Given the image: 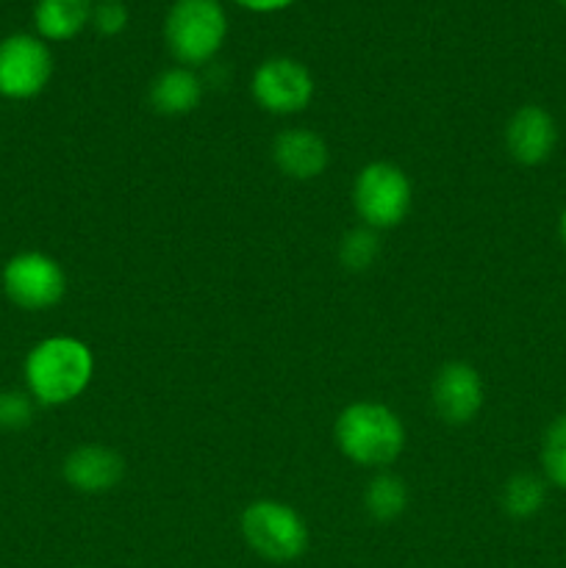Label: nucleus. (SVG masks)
<instances>
[{
	"label": "nucleus",
	"instance_id": "1",
	"mask_svg": "<svg viewBox=\"0 0 566 568\" xmlns=\"http://www.w3.org/2000/svg\"><path fill=\"white\" fill-rule=\"evenodd\" d=\"M26 388L37 405H67L81 397L94 375V355L75 336H50L33 344L22 364Z\"/></svg>",
	"mask_w": 566,
	"mask_h": 568
},
{
	"label": "nucleus",
	"instance_id": "2",
	"mask_svg": "<svg viewBox=\"0 0 566 568\" xmlns=\"http://www.w3.org/2000/svg\"><path fill=\"white\" fill-rule=\"evenodd\" d=\"M338 449L347 460L364 469H386L405 447V427L388 405L361 403L347 405L333 427Z\"/></svg>",
	"mask_w": 566,
	"mask_h": 568
},
{
	"label": "nucleus",
	"instance_id": "3",
	"mask_svg": "<svg viewBox=\"0 0 566 568\" xmlns=\"http://www.w3.org/2000/svg\"><path fill=\"white\" fill-rule=\"evenodd\" d=\"M228 14L220 0H175L164 17V44L181 67H203L222 50Z\"/></svg>",
	"mask_w": 566,
	"mask_h": 568
},
{
	"label": "nucleus",
	"instance_id": "4",
	"mask_svg": "<svg viewBox=\"0 0 566 568\" xmlns=\"http://www.w3.org/2000/svg\"><path fill=\"white\" fill-rule=\"evenodd\" d=\"M244 544L270 564H292L309 549V525L303 516L277 499H255L239 519Z\"/></svg>",
	"mask_w": 566,
	"mask_h": 568
},
{
	"label": "nucleus",
	"instance_id": "5",
	"mask_svg": "<svg viewBox=\"0 0 566 568\" xmlns=\"http://www.w3.org/2000/svg\"><path fill=\"white\" fill-rule=\"evenodd\" d=\"M414 203V189L408 175L397 164L388 161H372L355 175L353 183V205L372 231H386L397 227L408 216Z\"/></svg>",
	"mask_w": 566,
	"mask_h": 568
},
{
	"label": "nucleus",
	"instance_id": "6",
	"mask_svg": "<svg viewBox=\"0 0 566 568\" xmlns=\"http://www.w3.org/2000/svg\"><path fill=\"white\" fill-rule=\"evenodd\" d=\"M0 283L9 303L22 311L53 308L67 292V275L59 261L37 250L11 255L0 272Z\"/></svg>",
	"mask_w": 566,
	"mask_h": 568
},
{
	"label": "nucleus",
	"instance_id": "7",
	"mask_svg": "<svg viewBox=\"0 0 566 568\" xmlns=\"http://www.w3.org/2000/svg\"><path fill=\"white\" fill-rule=\"evenodd\" d=\"M53 75V55L44 39L11 33L0 39V98L31 100L44 92Z\"/></svg>",
	"mask_w": 566,
	"mask_h": 568
},
{
	"label": "nucleus",
	"instance_id": "8",
	"mask_svg": "<svg viewBox=\"0 0 566 568\" xmlns=\"http://www.w3.org/2000/svg\"><path fill=\"white\" fill-rule=\"evenodd\" d=\"M253 100L264 111L277 116L300 114L314 100V78L309 67L289 55H272L255 67L250 78Z\"/></svg>",
	"mask_w": 566,
	"mask_h": 568
},
{
	"label": "nucleus",
	"instance_id": "9",
	"mask_svg": "<svg viewBox=\"0 0 566 568\" xmlns=\"http://www.w3.org/2000/svg\"><path fill=\"white\" fill-rule=\"evenodd\" d=\"M431 403L438 419L447 425H469L483 408V377L464 361H449L436 372L431 386Z\"/></svg>",
	"mask_w": 566,
	"mask_h": 568
},
{
	"label": "nucleus",
	"instance_id": "10",
	"mask_svg": "<svg viewBox=\"0 0 566 568\" xmlns=\"http://www.w3.org/2000/svg\"><path fill=\"white\" fill-rule=\"evenodd\" d=\"M558 144V125L542 105H522L505 125V148L511 159L525 166H538L553 155Z\"/></svg>",
	"mask_w": 566,
	"mask_h": 568
},
{
	"label": "nucleus",
	"instance_id": "11",
	"mask_svg": "<svg viewBox=\"0 0 566 568\" xmlns=\"http://www.w3.org/2000/svg\"><path fill=\"white\" fill-rule=\"evenodd\" d=\"M67 486L81 494H105L125 477V460L120 453L103 444H83L75 447L61 464Z\"/></svg>",
	"mask_w": 566,
	"mask_h": 568
},
{
	"label": "nucleus",
	"instance_id": "12",
	"mask_svg": "<svg viewBox=\"0 0 566 568\" xmlns=\"http://www.w3.org/2000/svg\"><path fill=\"white\" fill-rule=\"evenodd\" d=\"M272 161L292 181H314L331 164V150L320 133L309 128H289L272 142Z\"/></svg>",
	"mask_w": 566,
	"mask_h": 568
},
{
	"label": "nucleus",
	"instance_id": "13",
	"mask_svg": "<svg viewBox=\"0 0 566 568\" xmlns=\"http://www.w3.org/2000/svg\"><path fill=\"white\" fill-rule=\"evenodd\" d=\"M148 100L155 114L161 116L192 114L203 100V81L189 67H170L150 83Z\"/></svg>",
	"mask_w": 566,
	"mask_h": 568
},
{
	"label": "nucleus",
	"instance_id": "14",
	"mask_svg": "<svg viewBox=\"0 0 566 568\" xmlns=\"http://www.w3.org/2000/svg\"><path fill=\"white\" fill-rule=\"evenodd\" d=\"M92 22V0H37L33 28L44 42H70Z\"/></svg>",
	"mask_w": 566,
	"mask_h": 568
},
{
	"label": "nucleus",
	"instance_id": "15",
	"mask_svg": "<svg viewBox=\"0 0 566 568\" xmlns=\"http://www.w3.org/2000/svg\"><path fill=\"white\" fill-rule=\"evenodd\" d=\"M364 508L375 521L400 519L405 514V508H408V486L403 483V477L388 475V471L372 477L366 483Z\"/></svg>",
	"mask_w": 566,
	"mask_h": 568
},
{
	"label": "nucleus",
	"instance_id": "16",
	"mask_svg": "<svg viewBox=\"0 0 566 568\" xmlns=\"http://www.w3.org/2000/svg\"><path fill=\"white\" fill-rule=\"evenodd\" d=\"M547 503V480L533 471H519L503 488V510L511 519H533Z\"/></svg>",
	"mask_w": 566,
	"mask_h": 568
},
{
	"label": "nucleus",
	"instance_id": "17",
	"mask_svg": "<svg viewBox=\"0 0 566 568\" xmlns=\"http://www.w3.org/2000/svg\"><path fill=\"white\" fill-rule=\"evenodd\" d=\"M542 469L549 486L566 491V414L549 422L542 438Z\"/></svg>",
	"mask_w": 566,
	"mask_h": 568
},
{
	"label": "nucleus",
	"instance_id": "18",
	"mask_svg": "<svg viewBox=\"0 0 566 568\" xmlns=\"http://www.w3.org/2000/svg\"><path fill=\"white\" fill-rule=\"evenodd\" d=\"M377 255H381V239L372 227H355V231L344 233L338 242V261L350 272L370 270Z\"/></svg>",
	"mask_w": 566,
	"mask_h": 568
},
{
	"label": "nucleus",
	"instance_id": "19",
	"mask_svg": "<svg viewBox=\"0 0 566 568\" xmlns=\"http://www.w3.org/2000/svg\"><path fill=\"white\" fill-rule=\"evenodd\" d=\"M33 397L28 392H0V430H22L33 419Z\"/></svg>",
	"mask_w": 566,
	"mask_h": 568
},
{
	"label": "nucleus",
	"instance_id": "20",
	"mask_svg": "<svg viewBox=\"0 0 566 568\" xmlns=\"http://www.w3.org/2000/svg\"><path fill=\"white\" fill-rule=\"evenodd\" d=\"M100 37H120L128 28V9L122 0H100L92 6V22Z\"/></svg>",
	"mask_w": 566,
	"mask_h": 568
},
{
	"label": "nucleus",
	"instance_id": "21",
	"mask_svg": "<svg viewBox=\"0 0 566 568\" xmlns=\"http://www.w3.org/2000/svg\"><path fill=\"white\" fill-rule=\"evenodd\" d=\"M233 3H239L247 11H255V14H275V11L289 9L294 0H233Z\"/></svg>",
	"mask_w": 566,
	"mask_h": 568
},
{
	"label": "nucleus",
	"instance_id": "22",
	"mask_svg": "<svg viewBox=\"0 0 566 568\" xmlns=\"http://www.w3.org/2000/svg\"><path fill=\"white\" fill-rule=\"evenodd\" d=\"M558 233H560V242L566 244V209L560 211V220H558Z\"/></svg>",
	"mask_w": 566,
	"mask_h": 568
},
{
	"label": "nucleus",
	"instance_id": "23",
	"mask_svg": "<svg viewBox=\"0 0 566 568\" xmlns=\"http://www.w3.org/2000/svg\"><path fill=\"white\" fill-rule=\"evenodd\" d=\"M560 3H564V6H566V0H560Z\"/></svg>",
	"mask_w": 566,
	"mask_h": 568
}]
</instances>
